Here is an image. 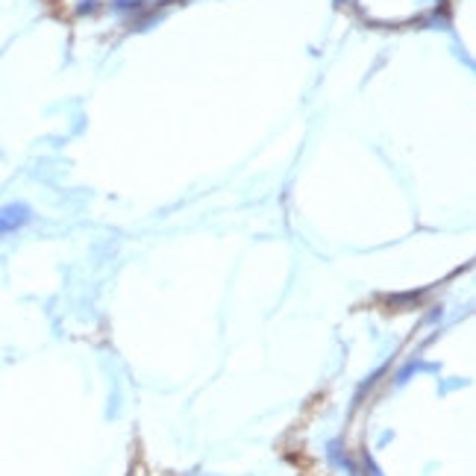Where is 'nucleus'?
Masks as SVG:
<instances>
[{
  "label": "nucleus",
  "mask_w": 476,
  "mask_h": 476,
  "mask_svg": "<svg viewBox=\"0 0 476 476\" xmlns=\"http://www.w3.org/2000/svg\"><path fill=\"white\" fill-rule=\"evenodd\" d=\"M29 218H33V212H29V206H24V203L3 206V209H0V238L18 233Z\"/></svg>",
  "instance_id": "1"
}]
</instances>
